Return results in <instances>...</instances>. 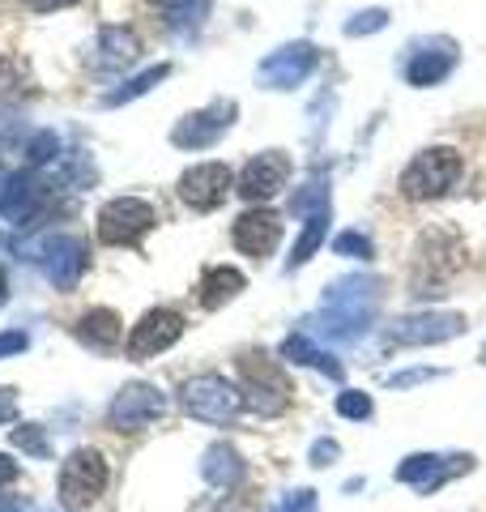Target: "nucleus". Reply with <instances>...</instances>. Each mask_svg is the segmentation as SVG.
Listing matches in <instances>:
<instances>
[{"mask_svg":"<svg viewBox=\"0 0 486 512\" xmlns=\"http://www.w3.org/2000/svg\"><path fill=\"white\" fill-rule=\"evenodd\" d=\"M316 64H320L316 43L299 39V43H286L278 52H269L261 64H256V82L265 90H295L316 73Z\"/></svg>","mask_w":486,"mask_h":512,"instance_id":"6","label":"nucleus"},{"mask_svg":"<svg viewBox=\"0 0 486 512\" xmlns=\"http://www.w3.org/2000/svg\"><path fill=\"white\" fill-rule=\"evenodd\" d=\"M184 402L192 414H201V419H226V414H235V389L218 376H201V380H188L184 389Z\"/></svg>","mask_w":486,"mask_h":512,"instance_id":"11","label":"nucleus"},{"mask_svg":"<svg viewBox=\"0 0 486 512\" xmlns=\"http://www.w3.org/2000/svg\"><path fill=\"white\" fill-rule=\"evenodd\" d=\"M461 154L452 146H431V150H418L410 158V167L401 171V197L405 201H435L461 180Z\"/></svg>","mask_w":486,"mask_h":512,"instance_id":"1","label":"nucleus"},{"mask_svg":"<svg viewBox=\"0 0 486 512\" xmlns=\"http://www.w3.org/2000/svg\"><path fill=\"white\" fill-rule=\"evenodd\" d=\"M388 26V9H363V13H354V18L342 26L350 39H363V35H376V30Z\"/></svg>","mask_w":486,"mask_h":512,"instance_id":"22","label":"nucleus"},{"mask_svg":"<svg viewBox=\"0 0 486 512\" xmlns=\"http://www.w3.org/2000/svg\"><path fill=\"white\" fill-rule=\"evenodd\" d=\"M154 5H158V9H162V5H167V0H154Z\"/></svg>","mask_w":486,"mask_h":512,"instance_id":"27","label":"nucleus"},{"mask_svg":"<svg viewBox=\"0 0 486 512\" xmlns=\"http://www.w3.org/2000/svg\"><path fill=\"white\" fill-rule=\"evenodd\" d=\"M457 60H461L457 39L431 35V39H414L410 47H405L401 73H405V82H410L414 90H431V86H440L452 69H457Z\"/></svg>","mask_w":486,"mask_h":512,"instance_id":"3","label":"nucleus"},{"mask_svg":"<svg viewBox=\"0 0 486 512\" xmlns=\"http://www.w3.org/2000/svg\"><path fill=\"white\" fill-rule=\"evenodd\" d=\"M43 184L35 180V175H13L9 188H5V197H0V214H5L9 222H26V218H35L39 214V205H43Z\"/></svg>","mask_w":486,"mask_h":512,"instance_id":"13","label":"nucleus"},{"mask_svg":"<svg viewBox=\"0 0 486 512\" xmlns=\"http://www.w3.org/2000/svg\"><path fill=\"white\" fill-rule=\"evenodd\" d=\"M94 64L99 69H111V73H120V69H133V64L141 60V39H137V30L133 26H103L99 30V43H94Z\"/></svg>","mask_w":486,"mask_h":512,"instance_id":"10","label":"nucleus"},{"mask_svg":"<svg viewBox=\"0 0 486 512\" xmlns=\"http://www.w3.org/2000/svg\"><path fill=\"white\" fill-rule=\"evenodd\" d=\"M329 218H333V210H320V214H312L303 222V235H299V244H295V252H290V261H286L290 269L312 261V252L324 244V235H329Z\"/></svg>","mask_w":486,"mask_h":512,"instance_id":"18","label":"nucleus"},{"mask_svg":"<svg viewBox=\"0 0 486 512\" xmlns=\"http://www.w3.org/2000/svg\"><path fill=\"white\" fill-rule=\"evenodd\" d=\"M154 414H162V397H158L154 389H145V384H133V389L120 393V402H116V423L137 427V423H145V419H154Z\"/></svg>","mask_w":486,"mask_h":512,"instance_id":"15","label":"nucleus"},{"mask_svg":"<svg viewBox=\"0 0 486 512\" xmlns=\"http://www.w3.org/2000/svg\"><path fill=\"white\" fill-rule=\"evenodd\" d=\"M175 192H180V201L188 205L192 214H214L226 205V197L235 192V171L226 163H192L180 184H175Z\"/></svg>","mask_w":486,"mask_h":512,"instance_id":"5","label":"nucleus"},{"mask_svg":"<svg viewBox=\"0 0 486 512\" xmlns=\"http://www.w3.org/2000/svg\"><path fill=\"white\" fill-rule=\"evenodd\" d=\"M171 73V64H150V69H145V73H137V77H128V82L120 86V90H111L107 94V107H120V103H133V99H141V94H150L158 82H162V77H167Z\"/></svg>","mask_w":486,"mask_h":512,"instance_id":"19","label":"nucleus"},{"mask_svg":"<svg viewBox=\"0 0 486 512\" xmlns=\"http://www.w3.org/2000/svg\"><path fill=\"white\" fill-rule=\"evenodd\" d=\"M184 333V316L171 312V308H154L141 316V325L133 329V338H128V355L133 359H150L158 350H167L171 342H180Z\"/></svg>","mask_w":486,"mask_h":512,"instance_id":"9","label":"nucleus"},{"mask_svg":"<svg viewBox=\"0 0 486 512\" xmlns=\"http://www.w3.org/2000/svg\"><path fill=\"white\" fill-rule=\"evenodd\" d=\"M56 154H60V137H56V133H39L35 141H30V163H35V167L52 163Z\"/></svg>","mask_w":486,"mask_h":512,"instance_id":"24","label":"nucleus"},{"mask_svg":"<svg viewBox=\"0 0 486 512\" xmlns=\"http://www.w3.org/2000/svg\"><path fill=\"white\" fill-rule=\"evenodd\" d=\"M243 291V274L231 265H214V269H205V278H201V303L205 308H222L226 299H235Z\"/></svg>","mask_w":486,"mask_h":512,"instance_id":"16","label":"nucleus"},{"mask_svg":"<svg viewBox=\"0 0 486 512\" xmlns=\"http://www.w3.org/2000/svg\"><path fill=\"white\" fill-rule=\"evenodd\" d=\"M90 256H86V244L73 235H56L52 244H47V274H52L56 286H73L81 274H86Z\"/></svg>","mask_w":486,"mask_h":512,"instance_id":"12","label":"nucleus"},{"mask_svg":"<svg viewBox=\"0 0 486 512\" xmlns=\"http://www.w3.org/2000/svg\"><path fill=\"white\" fill-rule=\"evenodd\" d=\"M320 210H333V205H329V180H324V175H312V180H307L295 197H290V214L312 218Z\"/></svg>","mask_w":486,"mask_h":512,"instance_id":"20","label":"nucleus"},{"mask_svg":"<svg viewBox=\"0 0 486 512\" xmlns=\"http://www.w3.org/2000/svg\"><path fill=\"white\" fill-rule=\"evenodd\" d=\"M457 329H461V316H410L393 329V338H401V342H440V338H452Z\"/></svg>","mask_w":486,"mask_h":512,"instance_id":"14","label":"nucleus"},{"mask_svg":"<svg viewBox=\"0 0 486 512\" xmlns=\"http://www.w3.org/2000/svg\"><path fill=\"white\" fill-rule=\"evenodd\" d=\"M239 116V103L235 99H214V103H205L197 111H188V116L171 128V146H180V150H209V146H218V141L226 137V128L235 124Z\"/></svg>","mask_w":486,"mask_h":512,"instance_id":"4","label":"nucleus"},{"mask_svg":"<svg viewBox=\"0 0 486 512\" xmlns=\"http://www.w3.org/2000/svg\"><path fill=\"white\" fill-rule=\"evenodd\" d=\"M342 410H346V414H367L371 402H367V397H342Z\"/></svg>","mask_w":486,"mask_h":512,"instance_id":"26","label":"nucleus"},{"mask_svg":"<svg viewBox=\"0 0 486 512\" xmlns=\"http://www.w3.org/2000/svg\"><path fill=\"white\" fill-rule=\"evenodd\" d=\"M231 244L252 256V261H265V256L278 252L282 244V218L269 210V205H252L231 222Z\"/></svg>","mask_w":486,"mask_h":512,"instance_id":"8","label":"nucleus"},{"mask_svg":"<svg viewBox=\"0 0 486 512\" xmlns=\"http://www.w3.org/2000/svg\"><path fill=\"white\" fill-rule=\"evenodd\" d=\"M286 180H290V158L282 150H261V154H252L248 163H243V171L235 175V192L252 205H265L269 197H278V192L286 188Z\"/></svg>","mask_w":486,"mask_h":512,"instance_id":"7","label":"nucleus"},{"mask_svg":"<svg viewBox=\"0 0 486 512\" xmlns=\"http://www.w3.org/2000/svg\"><path fill=\"white\" fill-rule=\"evenodd\" d=\"M81 338H86L90 346H111V342L120 338V320H116V312H107V308L86 312V316H81Z\"/></svg>","mask_w":486,"mask_h":512,"instance_id":"21","label":"nucleus"},{"mask_svg":"<svg viewBox=\"0 0 486 512\" xmlns=\"http://www.w3.org/2000/svg\"><path fill=\"white\" fill-rule=\"evenodd\" d=\"M154 205L150 201H141V197H111L99 218H94V231H99L103 244L111 248H133L141 235H150L154 231Z\"/></svg>","mask_w":486,"mask_h":512,"instance_id":"2","label":"nucleus"},{"mask_svg":"<svg viewBox=\"0 0 486 512\" xmlns=\"http://www.w3.org/2000/svg\"><path fill=\"white\" fill-rule=\"evenodd\" d=\"M26 9H35V13H52V9H69L73 0H22Z\"/></svg>","mask_w":486,"mask_h":512,"instance_id":"25","label":"nucleus"},{"mask_svg":"<svg viewBox=\"0 0 486 512\" xmlns=\"http://www.w3.org/2000/svg\"><path fill=\"white\" fill-rule=\"evenodd\" d=\"M333 252L337 256H354V261H371V239L363 231H342L333 239Z\"/></svg>","mask_w":486,"mask_h":512,"instance_id":"23","label":"nucleus"},{"mask_svg":"<svg viewBox=\"0 0 486 512\" xmlns=\"http://www.w3.org/2000/svg\"><path fill=\"white\" fill-rule=\"evenodd\" d=\"M205 13H209V0H167L162 5V22L175 35H192V30L205 26Z\"/></svg>","mask_w":486,"mask_h":512,"instance_id":"17","label":"nucleus"}]
</instances>
